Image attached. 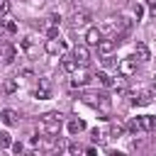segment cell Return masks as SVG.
I'll return each mask as SVG.
<instances>
[{
  "mask_svg": "<svg viewBox=\"0 0 156 156\" xmlns=\"http://www.w3.org/2000/svg\"><path fill=\"white\" fill-rule=\"evenodd\" d=\"M90 20H93L90 10H76V12L68 17V24H71V29H80V27H88Z\"/></svg>",
  "mask_w": 156,
  "mask_h": 156,
  "instance_id": "cell-3",
  "label": "cell"
},
{
  "mask_svg": "<svg viewBox=\"0 0 156 156\" xmlns=\"http://www.w3.org/2000/svg\"><path fill=\"white\" fill-rule=\"evenodd\" d=\"M34 98L37 100H49L51 98V80L49 78H39V85L34 88Z\"/></svg>",
  "mask_w": 156,
  "mask_h": 156,
  "instance_id": "cell-5",
  "label": "cell"
},
{
  "mask_svg": "<svg viewBox=\"0 0 156 156\" xmlns=\"http://www.w3.org/2000/svg\"><path fill=\"white\" fill-rule=\"evenodd\" d=\"M100 39H102V29H98V27H88L85 29V44L88 46H95Z\"/></svg>",
  "mask_w": 156,
  "mask_h": 156,
  "instance_id": "cell-11",
  "label": "cell"
},
{
  "mask_svg": "<svg viewBox=\"0 0 156 156\" xmlns=\"http://www.w3.org/2000/svg\"><path fill=\"white\" fill-rule=\"evenodd\" d=\"M98 95H100V93H83L80 100H83L85 105H90V107H98Z\"/></svg>",
  "mask_w": 156,
  "mask_h": 156,
  "instance_id": "cell-19",
  "label": "cell"
},
{
  "mask_svg": "<svg viewBox=\"0 0 156 156\" xmlns=\"http://www.w3.org/2000/svg\"><path fill=\"white\" fill-rule=\"evenodd\" d=\"M10 12V0H0V17Z\"/></svg>",
  "mask_w": 156,
  "mask_h": 156,
  "instance_id": "cell-26",
  "label": "cell"
},
{
  "mask_svg": "<svg viewBox=\"0 0 156 156\" xmlns=\"http://www.w3.org/2000/svg\"><path fill=\"white\" fill-rule=\"evenodd\" d=\"M146 5H149V12H151V17H156V0H144Z\"/></svg>",
  "mask_w": 156,
  "mask_h": 156,
  "instance_id": "cell-27",
  "label": "cell"
},
{
  "mask_svg": "<svg viewBox=\"0 0 156 156\" xmlns=\"http://www.w3.org/2000/svg\"><path fill=\"white\" fill-rule=\"evenodd\" d=\"M95 110H98L100 115H105V117H107V115L112 112V100H110L105 93H100V95H98V107H95Z\"/></svg>",
  "mask_w": 156,
  "mask_h": 156,
  "instance_id": "cell-9",
  "label": "cell"
},
{
  "mask_svg": "<svg viewBox=\"0 0 156 156\" xmlns=\"http://www.w3.org/2000/svg\"><path fill=\"white\" fill-rule=\"evenodd\" d=\"M139 127H141V132H156V117L154 115H141Z\"/></svg>",
  "mask_w": 156,
  "mask_h": 156,
  "instance_id": "cell-15",
  "label": "cell"
},
{
  "mask_svg": "<svg viewBox=\"0 0 156 156\" xmlns=\"http://www.w3.org/2000/svg\"><path fill=\"white\" fill-rule=\"evenodd\" d=\"M66 129H68V134H71V136H78V134L85 129V122H83V119H78V117H73V119H68Z\"/></svg>",
  "mask_w": 156,
  "mask_h": 156,
  "instance_id": "cell-14",
  "label": "cell"
},
{
  "mask_svg": "<svg viewBox=\"0 0 156 156\" xmlns=\"http://www.w3.org/2000/svg\"><path fill=\"white\" fill-rule=\"evenodd\" d=\"M151 102H154V93H149V90H144V93H139V95L132 98V105L134 107H146Z\"/></svg>",
  "mask_w": 156,
  "mask_h": 156,
  "instance_id": "cell-8",
  "label": "cell"
},
{
  "mask_svg": "<svg viewBox=\"0 0 156 156\" xmlns=\"http://www.w3.org/2000/svg\"><path fill=\"white\" fill-rule=\"evenodd\" d=\"M29 144H32V146H37V144H41V136H39V134H37V136H32V139H29Z\"/></svg>",
  "mask_w": 156,
  "mask_h": 156,
  "instance_id": "cell-29",
  "label": "cell"
},
{
  "mask_svg": "<svg viewBox=\"0 0 156 156\" xmlns=\"http://www.w3.org/2000/svg\"><path fill=\"white\" fill-rule=\"evenodd\" d=\"M134 56H136V61H149L151 58V51H149V46L144 41H136L134 44Z\"/></svg>",
  "mask_w": 156,
  "mask_h": 156,
  "instance_id": "cell-13",
  "label": "cell"
},
{
  "mask_svg": "<svg viewBox=\"0 0 156 156\" xmlns=\"http://www.w3.org/2000/svg\"><path fill=\"white\" fill-rule=\"evenodd\" d=\"M2 90H5L7 95L17 93V78H7V80H5V85H2Z\"/></svg>",
  "mask_w": 156,
  "mask_h": 156,
  "instance_id": "cell-20",
  "label": "cell"
},
{
  "mask_svg": "<svg viewBox=\"0 0 156 156\" xmlns=\"http://www.w3.org/2000/svg\"><path fill=\"white\" fill-rule=\"evenodd\" d=\"M41 132L49 136H56L61 132V115L58 112H44L41 115Z\"/></svg>",
  "mask_w": 156,
  "mask_h": 156,
  "instance_id": "cell-1",
  "label": "cell"
},
{
  "mask_svg": "<svg viewBox=\"0 0 156 156\" xmlns=\"http://www.w3.org/2000/svg\"><path fill=\"white\" fill-rule=\"evenodd\" d=\"M117 73L124 76V78L134 76V73H136V56H127V58L117 61Z\"/></svg>",
  "mask_w": 156,
  "mask_h": 156,
  "instance_id": "cell-4",
  "label": "cell"
},
{
  "mask_svg": "<svg viewBox=\"0 0 156 156\" xmlns=\"http://www.w3.org/2000/svg\"><path fill=\"white\" fill-rule=\"evenodd\" d=\"M127 129H129L132 134H136V132H141V127H139V117H134V119H129V122H127Z\"/></svg>",
  "mask_w": 156,
  "mask_h": 156,
  "instance_id": "cell-21",
  "label": "cell"
},
{
  "mask_svg": "<svg viewBox=\"0 0 156 156\" xmlns=\"http://www.w3.org/2000/svg\"><path fill=\"white\" fill-rule=\"evenodd\" d=\"M78 66H80V63L76 61V56H73V54H66V51L61 54V68H63L66 73H73Z\"/></svg>",
  "mask_w": 156,
  "mask_h": 156,
  "instance_id": "cell-6",
  "label": "cell"
},
{
  "mask_svg": "<svg viewBox=\"0 0 156 156\" xmlns=\"http://www.w3.org/2000/svg\"><path fill=\"white\" fill-rule=\"evenodd\" d=\"M73 56H76V61L83 66V63H88V58H90V51H88V44H76V49H73Z\"/></svg>",
  "mask_w": 156,
  "mask_h": 156,
  "instance_id": "cell-12",
  "label": "cell"
},
{
  "mask_svg": "<svg viewBox=\"0 0 156 156\" xmlns=\"http://www.w3.org/2000/svg\"><path fill=\"white\" fill-rule=\"evenodd\" d=\"M151 85H154V90H156V73L151 76Z\"/></svg>",
  "mask_w": 156,
  "mask_h": 156,
  "instance_id": "cell-30",
  "label": "cell"
},
{
  "mask_svg": "<svg viewBox=\"0 0 156 156\" xmlns=\"http://www.w3.org/2000/svg\"><path fill=\"white\" fill-rule=\"evenodd\" d=\"M119 44H122V37L112 34V37H107V39L102 37V39H100L95 46H98V54H100V56H107V54H112V51H115Z\"/></svg>",
  "mask_w": 156,
  "mask_h": 156,
  "instance_id": "cell-2",
  "label": "cell"
},
{
  "mask_svg": "<svg viewBox=\"0 0 156 156\" xmlns=\"http://www.w3.org/2000/svg\"><path fill=\"white\" fill-rule=\"evenodd\" d=\"M93 78H95V80H98V83H100L102 88H112V83H115V78H112V76H110L107 71H98V73H95Z\"/></svg>",
  "mask_w": 156,
  "mask_h": 156,
  "instance_id": "cell-16",
  "label": "cell"
},
{
  "mask_svg": "<svg viewBox=\"0 0 156 156\" xmlns=\"http://www.w3.org/2000/svg\"><path fill=\"white\" fill-rule=\"evenodd\" d=\"M0 122H2V124H7V127H15V124H20V115H17L15 110H10V107H7V110H2V112H0Z\"/></svg>",
  "mask_w": 156,
  "mask_h": 156,
  "instance_id": "cell-10",
  "label": "cell"
},
{
  "mask_svg": "<svg viewBox=\"0 0 156 156\" xmlns=\"http://www.w3.org/2000/svg\"><path fill=\"white\" fill-rule=\"evenodd\" d=\"M15 56H17V49H15L12 44H2V61H5V63H12Z\"/></svg>",
  "mask_w": 156,
  "mask_h": 156,
  "instance_id": "cell-17",
  "label": "cell"
},
{
  "mask_svg": "<svg viewBox=\"0 0 156 156\" xmlns=\"http://www.w3.org/2000/svg\"><path fill=\"white\" fill-rule=\"evenodd\" d=\"M68 151H71V154H83L85 149H83L80 144H76V141H73V144H68Z\"/></svg>",
  "mask_w": 156,
  "mask_h": 156,
  "instance_id": "cell-25",
  "label": "cell"
},
{
  "mask_svg": "<svg viewBox=\"0 0 156 156\" xmlns=\"http://www.w3.org/2000/svg\"><path fill=\"white\" fill-rule=\"evenodd\" d=\"M141 15H144V7H141V5H136V7H134V17H136V20H139V17H141Z\"/></svg>",
  "mask_w": 156,
  "mask_h": 156,
  "instance_id": "cell-28",
  "label": "cell"
},
{
  "mask_svg": "<svg viewBox=\"0 0 156 156\" xmlns=\"http://www.w3.org/2000/svg\"><path fill=\"white\" fill-rule=\"evenodd\" d=\"M44 51L51 54V56H58V54H63V41H58V39H46V41H44Z\"/></svg>",
  "mask_w": 156,
  "mask_h": 156,
  "instance_id": "cell-7",
  "label": "cell"
},
{
  "mask_svg": "<svg viewBox=\"0 0 156 156\" xmlns=\"http://www.w3.org/2000/svg\"><path fill=\"white\" fill-rule=\"evenodd\" d=\"M10 149H12L15 154H22V151H24V144H22V141H12V144H10Z\"/></svg>",
  "mask_w": 156,
  "mask_h": 156,
  "instance_id": "cell-24",
  "label": "cell"
},
{
  "mask_svg": "<svg viewBox=\"0 0 156 156\" xmlns=\"http://www.w3.org/2000/svg\"><path fill=\"white\" fill-rule=\"evenodd\" d=\"M127 132V124L122 122H110V136H124Z\"/></svg>",
  "mask_w": 156,
  "mask_h": 156,
  "instance_id": "cell-18",
  "label": "cell"
},
{
  "mask_svg": "<svg viewBox=\"0 0 156 156\" xmlns=\"http://www.w3.org/2000/svg\"><path fill=\"white\" fill-rule=\"evenodd\" d=\"M56 37H58V24H51L46 29V39H56Z\"/></svg>",
  "mask_w": 156,
  "mask_h": 156,
  "instance_id": "cell-23",
  "label": "cell"
},
{
  "mask_svg": "<svg viewBox=\"0 0 156 156\" xmlns=\"http://www.w3.org/2000/svg\"><path fill=\"white\" fill-rule=\"evenodd\" d=\"M10 144H12V139H10V134H7V132H0V146H2V149H7Z\"/></svg>",
  "mask_w": 156,
  "mask_h": 156,
  "instance_id": "cell-22",
  "label": "cell"
}]
</instances>
